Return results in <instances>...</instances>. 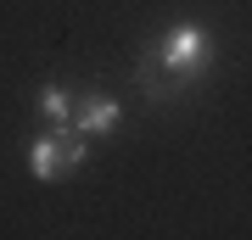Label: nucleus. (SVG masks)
Masks as SVG:
<instances>
[{"instance_id": "nucleus-1", "label": "nucleus", "mask_w": 252, "mask_h": 240, "mask_svg": "<svg viewBox=\"0 0 252 240\" xmlns=\"http://www.w3.org/2000/svg\"><path fill=\"white\" fill-rule=\"evenodd\" d=\"M157 62L168 67V73H202L207 67V28L202 23H174L168 34H162V45H157Z\"/></svg>"}, {"instance_id": "nucleus-2", "label": "nucleus", "mask_w": 252, "mask_h": 240, "mask_svg": "<svg viewBox=\"0 0 252 240\" xmlns=\"http://www.w3.org/2000/svg\"><path fill=\"white\" fill-rule=\"evenodd\" d=\"M118 117H124V107H118L112 95H84L79 107H73V129L79 134H112Z\"/></svg>"}, {"instance_id": "nucleus-3", "label": "nucleus", "mask_w": 252, "mask_h": 240, "mask_svg": "<svg viewBox=\"0 0 252 240\" xmlns=\"http://www.w3.org/2000/svg\"><path fill=\"white\" fill-rule=\"evenodd\" d=\"M28 173L34 179H67V157H62V134H39L34 145H28Z\"/></svg>"}, {"instance_id": "nucleus-4", "label": "nucleus", "mask_w": 252, "mask_h": 240, "mask_svg": "<svg viewBox=\"0 0 252 240\" xmlns=\"http://www.w3.org/2000/svg\"><path fill=\"white\" fill-rule=\"evenodd\" d=\"M39 112H45L51 123H73V101H67V89L45 84V89H39Z\"/></svg>"}]
</instances>
